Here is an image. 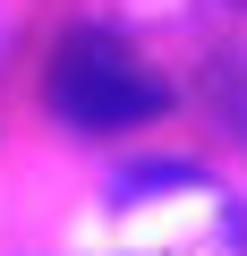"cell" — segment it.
Returning <instances> with one entry per match:
<instances>
[{
  "instance_id": "1",
  "label": "cell",
  "mask_w": 247,
  "mask_h": 256,
  "mask_svg": "<svg viewBox=\"0 0 247 256\" xmlns=\"http://www.w3.org/2000/svg\"><path fill=\"white\" fill-rule=\"evenodd\" d=\"M43 102H51L60 128H77V137H128V128H154V120L171 111V86L119 43L111 26H77V34L51 52Z\"/></svg>"
}]
</instances>
